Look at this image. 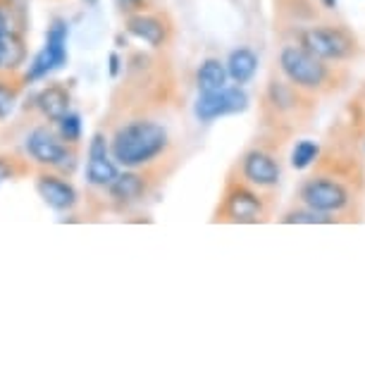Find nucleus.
<instances>
[{
	"instance_id": "obj_1",
	"label": "nucleus",
	"mask_w": 365,
	"mask_h": 365,
	"mask_svg": "<svg viewBox=\"0 0 365 365\" xmlns=\"http://www.w3.org/2000/svg\"><path fill=\"white\" fill-rule=\"evenodd\" d=\"M170 146L168 129L153 120H134L122 125L110 139L113 160L122 168H143L160 158Z\"/></svg>"
},
{
	"instance_id": "obj_2",
	"label": "nucleus",
	"mask_w": 365,
	"mask_h": 365,
	"mask_svg": "<svg viewBox=\"0 0 365 365\" xmlns=\"http://www.w3.org/2000/svg\"><path fill=\"white\" fill-rule=\"evenodd\" d=\"M279 70L287 81L299 91H320L329 81V67L325 60L315 58L301 46H284L279 53Z\"/></svg>"
},
{
	"instance_id": "obj_3",
	"label": "nucleus",
	"mask_w": 365,
	"mask_h": 365,
	"mask_svg": "<svg viewBox=\"0 0 365 365\" xmlns=\"http://www.w3.org/2000/svg\"><path fill=\"white\" fill-rule=\"evenodd\" d=\"M24 148H26V155H29L36 165L48 168V170H55V172H60V175L72 172L74 165H77L74 146L65 143L48 127L31 129L29 136H26V141H24Z\"/></svg>"
},
{
	"instance_id": "obj_4",
	"label": "nucleus",
	"mask_w": 365,
	"mask_h": 365,
	"mask_svg": "<svg viewBox=\"0 0 365 365\" xmlns=\"http://www.w3.org/2000/svg\"><path fill=\"white\" fill-rule=\"evenodd\" d=\"M299 198L303 205L318 212H327V215H334V212L346 210L354 196H351V189L344 182L327 175H315L308 177L306 182L301 184Z\"/></svg>"
},
{
	"instance_id": "obj_5",
	"label": "nucleus",
	"mask_w": 365,
	"mask_h": 365,
	"mask_svg": "<svg viewBox=\"0 0 365 365\" xmlns=\"http://www.w3.org/2000/svg\"><path fill=\"white\" fill-rule=\"evenodd\" d=\"M301 48L325 63H341L356 55V38L341 26H311L301 34Z\"/></svg>"
},
{
	"instance_id": "obj_6",
	"label": "nucleus",
	"mask_w": 365,
	"mask_h": 365,
	"mask_svg": "<svg viewBox=\"0 0 365 365\" xmlns=\"http://www.w3.org/2000/svg\"><path fill=\"white\" fill-rule=\"evenodd\" d=\"M67 36H70V29H67L65 19H53V24L48 26V31H46L43 48L34 55L29 70L24 74L26 84H29V81L46 79L48 74L55 70H63L67 63Z\"/></svg>"
},
{
	"instance_id": "obj_7",
	"label": "nucleus",
	"mask_w": 365,
	"mask_h": 365,
	"mask_svg": "<svg viewBox=\"0 0 365 365\" xmlns=\"http://www.w3.org/2000/svg\"><path fill=\"white\" fill-rule=\"evenodd\" d=\"M246 108H249V93L241 86H225L220 91L198 96L194 113L201 122H212L227 115L244 113Z\"/></svg>"
},
{
	"instance_id": "obj_8",
	"label": "nucleus",
	"mask_w": 365,
	"mask_h": 365,
	"mask_svg": "<svg viewBox=\"0 0 365 365\" xmlns=\"http://www.w3.org/2000/svg\"><path fill=\"white\" fill-rule=\"evenodd\" d=\"M263 215H265L263 198L246 187H232L227 191L222 208H220V217L227 220V222H239V225L260 222Z\"/></svg>"
},
{
	"instance_id": "obj_9",
	"label": "nucleus",
	"mask_w": 365,
	"mask_h": 365,
	"mask_svg": "<svg viewBox=\"0 0 365 365\" xmlns=\"http://www.w3.org/2000/svg\"><path fill=\"white\" fill-rule=\"evenodd\" d=\"M117 163L110 153V141L103 132H96L88 141V153H86V182L91 187L108 189V184L117 177Z\"/></svg>"
},
{
	"instance_id": "obj_10",
	"label": "nucleus",
	"mask_w": 365,
	"mask_h": 365,
	"mask_svg": "<svg viewBox=\"0 0 365 365\" xmlns=\"http://www.w3.org/2000/svg\"><path fill=\"white\" fill-rule=\"evenodd\" d=\"M36 191H38V196L43 198V203L48 208H53L58 212L72 210L79 201L77 189H74L72 184L55 170L41 172L36 177Z\"/></svg>"
},
{
	"instance_id": "obj_11",
	"label": "nucleus",
	"mask_w": 365,
	"mask_h": 365,
	"mask_svg": "<svg viewBox=\"0 0 365 365\" xmlns=\"http://www.w3.org/2000/svg\"><path fill=\"white\" fill-rule=\"evenodd\" d=\"M241 175L253 187H274L282 177V168L274 160V155H270L267 150L253 148L241 160Z\"/></svg>"
},
{
	"instance_id": "obj_12",
	"label": "nucleus",
	"mask_w": 365,
	"mask_h": 365,
	"mask_svg": "<svg viewBox=\"0 0 365 365\" xmlns=\"http://www.w3.org/2000/svg\"><path fill=\"white\" fill-rule=\"evenodd\" d=\"M127 31L132 34L134 38L143 41L150 48H163L170 38V26L163 17L158 15H148V12H132L127 17Z\"/></svg>"
},
{
	"instance_id": "obj_13",
	"label": "nucleus",
	"mask_w": 365,
	"mask_h": 365,
	"mask_svg": "<svg viewBox=\"0 0 365 365\" xmlns=\"http://www.w3.org/2000/svg\"><path fill=\"white\" fill-rule=\"evenodd\" d=\"M146 177L134 170L117 172V177L108 184V194L117 205H132L146 196Z\"/></svg>"
},
{
	"instance_id": "obj_14",
	"label": "nucleus",
	"mask_w": 365,
	"mask_h": 365,
	"mask_svg": "<svg viewBox=\"0 0 365 365\" xmlns=\"http://www.w3.org/2000/svg\"><path fill=\"white\" fill-rule=\"evenodd\" d=\"M36 108L48 122H58L60 117L70 113L72 96L63 84H48L46 88H41L36 96Z\"/></svg>"
},
{
	"instance_id": "obj_15",
	"label": "nucleus",
	"mask_w": 365,
	"mask_h": 365,
	"mask_svg": "<svg viewBox=\"0 0 365 365\" xmlns=\"http://www.w3.org/2000/svg\"><path fill=\"white\" fill-rule=\"evenodd\" d=\"M227 77H230L237 86H244L256 77L258 72V55L251 51V48H237V51L230 53L227 58Z\"/></svg>"
},
{
	"instance_id": "obj_16",
	"label": "nucleus",
	"mask_w": 365,
	"mask_h": 365,
	"mask_svg": "<svg viewBox=\"0 0 365 365\" xmlns=\"http://www.w3.org/2000/svg\"><path fill=\"white\" fill-rule=\"evenodd\" d=\"M227 81H230V77H227V67L222 60H217V58L203 60L196 72V86L201 93L220 91V88L227 86Z\"/></svg>"
},
{
	"instance_id": "obj_17",
	"label": "nucleus",
	"mask_w": 365,
	"mask_h": 365,
	"mask_svg": "<svg viewBox=\"0 0 365 365\" xmlns=\"http://www.w3.org/2000/svg\"><path fill=\"white\" fill-rule=\"evenodd\" d=\"M26 60V48L24 38L19 36L17 29H10L3 34V67L0 70H10L15 72L17 67H22Z\"/></svg>"
},
{
	"instance_id": "obj_18",
	"label": "nucleus",
	"mask_w": 365,
	"mask_h": 365,
	"mask_svg": "<svg viewBox=\"0 0 365 365\" xmlns=\"http://www.w3.org/2000/svg\"><path fill=\"white\" fill-rule=\"evenodd\" d=\"M318 158H320V143L311 141V139H303L296 143L292 150V168L306 170V168H311L313 163H318Z\"/></svg>"
},
{
	"instance_id": "obj_19",
	"label": "nucleus",
	"mask_w": 365,
	"mask_h": 365,
	"mask_svg": "<svg viewBox=\"0 0 365 365\" xmlns=\"http://www.w3.org/2000/svg\"><path fill=\"white\" fill-rule=\"evenodd\" d=\"M282 222L284 225H329V222H334V217L327 215V212H318V210H311L303 205L299 210L284 212Z\"/></svg>"
},
{
	"instance_id": "obj_20",
	"label": "nucleus",
	"mask_w": 365,
	"mask_h": 365,
	"mask_svg": "<svg viewBox=\"0 0 365 365\" xmlns=\"http://www.w3.org/2000/svg\"><path fill=\"white\" fill-rule=\"evenodd\" d=\"M58 136L63 139L65 143H70V146H77V143L81 141V117L77 113H67L60 117L58 122Z\"/></svg>"
},
{
	"instance_id": "obj_21",
	"label": "nucleus",
	"mask_w": 365,
	"mask_h": 365,
	"mask_svg": "<svg viewBox=\"0 0 365 365\" xmlns=\"http://www.w3.org/2000/svg\"><path fill=\"white\" fill-rule=\"evenodd\" d=\"M267 98L277 110H292L296 108V91L292 84H282V81H272L267 88Z\"/></svg>"
},
{
	"instance_id": "obj_22",
	"label": "nucleus",
	"mask_w": 365,
	"mask_h": 365,
	"mask_svg": "<svg viewBox=\"0 0 365 365\" xmlns=\"http://www.w3.org/2000/svg\"><path fill=\"white\" fill-rule=\"evenodd\" d=\"M17 98H19V88L15 84H10V81L0 79V120H8L15 113Z\"/></svg>"
},
{
	"instance_id": "obj_23",
	"label": "nucleus",
	"mask_w": 365,
	"mask_h": 365,
	"mask_svg": "<svg viewBox=\"0 0 365 365\" xmlns=\"http://www.w3.org/2000/svg\"><path fill=\"white\" fill-rule=\"evenodd\" d=\"M19 170H17V160L10 155H0V184H5L8 179L17 177Z\"/></svg>"
},
{
	"instance_id": "obj_24",
	"label": "nucleus",
	"mask_w": 365,
	"mask_h": 365,
	"mask_svg": "<svg viewBox=\"0 0 365 365\" xmlns=\"http://www.w3.org/2000/svg\"><path fill=\"white\" fill-rule=\"evenodd\" d=\"M10 29H15V26H12V19H10V10L0 3V34H5Z\"/></svg>"
},
{
	"instance_id": "obj_25",
	"label": "nucleus",
	"mask_w": 365,
	"mask_h": 365,
	"mask_svg": "<svg viewBox=\"0 0 365 365\" xmlns=\"http://www.w3.org/2000/svg\"><path fill=\"white\" fill-rule=\"evenodd\" d=\"M143 3H146V0H117V5L127 12H139L143 8Z\"/></svg>"
},
{
	"instance_id": "obj_26",
	"label": "nucleus",
	"mask_w": 365,
	"mask_h": 365,
	"mask_svg": "<svg viewBox=\"0 0 365 365\" xmlns=\"http://www.w3.org/2000/svg\"><path fill=\"white\" fill-rule=\"evenodd\" d=\"M117 72H120V58H117V55L113 53V55H110V74L115 77Z\"/></svg>"
},
{
	"instance_id": "obj_27",
	"label": "nucleus",
	"mask_w": 365,
	"mask_h": 365,
	"mask_svg": "<svg viewBox=\"0 0 365 365\" xmlns=\"http://www.w3.org/2000/svg\"><path fill=\"white\" fill-rule=\"evenodd\" d=\"M320 3H322V8H327V10L336 8V0H320Z\"/></svg>"
},
{
	"instance_id": "obj_28",
	"label": "nucleus",
	"mask_w": 365,
	"mask_h": 365,
	"mask_svg": "<svg viewBox=\"0 0 365 365\" xmlns=\"http://www.w3.org/2000/svg\"><path fill=\"white\" fill-rule=\"evenodd\" d=\"M0 67H3V34H0Z\"/></svg>"
}]
</instances>
